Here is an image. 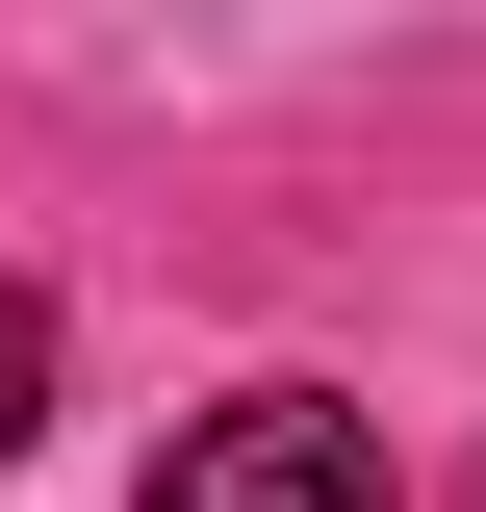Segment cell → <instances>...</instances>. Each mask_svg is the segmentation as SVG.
Masks as SVG:
<instances>
[{"label":"cell","mask_w":486,"mask_h":512,"mask_svg":"<svg viewBox=\"0 0 486 512\" xmlns=\"http://www.w3.org/2000/svg\"><path fill=\"white\" fill-rule=\"evenodd\" d=\"M154 512H384V436L333 384H256V410H205V436L154 461Z\"/></svg>","instance_id":"6da1fadb"},{"label":"cell","mask_w":486,"mask_h":512,"mask_svg":"<svg viewBox=\"0 0 486 512\" xmlns=\"http://www.w3.org/2000/svg\"><path fill=\"white\" fill-rule=\"evenodd\" d=\"M26 410H52V308L0 282V461H26Z\"/></svg>","instance_id":"7a4b0ae2"}]
</instances>
